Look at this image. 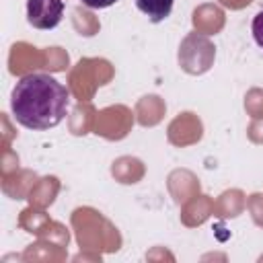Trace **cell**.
<instances>
[{"mask_svg":"<svg viewBox=\"0 0 263 263\" xmlns=\"http://www.w3.org/2000/svg\"><path fill=\"white\" fill-rule=\"evenodd\" d=\"M84 6H88V8H109V6H113L117 0H80Z\"/></svg>","mask_w":263,"mask_h":263,"instance_id":"5","label":"cell"},{"mask_svg":"<svg viewBox=\"0 0 263 263\" xmlns=\"http://www.w3.org/2000/svg\"><path fill=\"white\" fill-rule=\"evenodd\" d=\"M251 33H253V41H255L257 47L263 51V10H259V12L253 16Z\"/></svg>","mask_w":263,"mask_h":263,"instance_id":"4","label":"cell"},{"mask_svg":"<svg viewBox=\"0 0 263 263\" xmlns=\"http://www.w3.org/2000/svg\"><path fill=\"white\" fill-rule=\"evenodd\" d=\"M66 0H27V23L33 29L49 31L62 23Z\"/></svg>","mask_w":263,"mask_h":263,"instance_id":"2","label":"cell"},{"mask_svg":"<svg viewBox=\"0 0 263 263\" xmlns=\"http://www.w3.org/2000/svg\"><path fill=\"white\" fill-rule=\"evenodd\" d=\"M70 107V90L55 76L31 72L10 90V111L18 125L43 132L62 123Z\"/></svg>","mask_w":263,"mask_h":263,"instance_id":"1","label":"cell"},{"mask_svg":"<svg viewBox=\"0 0 263 263\" xmlns=\"http://www.w3.org/2000/svg\"><path fill=\"white\" fill-rule=\"evenodd\" d=\"M136 8L148 16L150 23H162L171 16L175 0H134Z\"/></svg>","mask_w":263,"mask_h":263,"instance_id":"3","label":"cell"}]
</instances>
